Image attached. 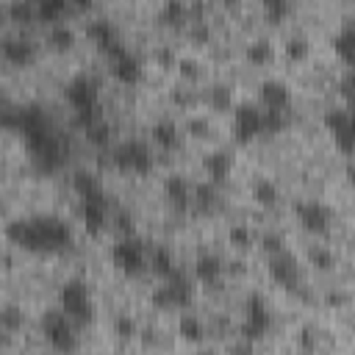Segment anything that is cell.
<instances>
[{
    "label": "cell",
    "instance_id": "9",
    "mask_svg": "<svg viewBox=\"0 0 355 355\" xmlns=\"http://www.w3.org/2000/svg\"><path fill=\"white\" fill-rule=\"evenodd\" d=\"M263 133V108L255 103H241L233 111V136L236 141H252Z\"/></svg>",
    "mask_w": 355,
    "mask_h": 355
},
{
    "label": "cell",
    "instance_id": "56",
    "mask_svg": "<svg viewBox=\"0 0 355 355\" xmlns=\"http://www.w3.org/2000/svg\"><path fill=\"white\" fill-rule=\"evenodd\" d=\"M200 355H214V352L211 349H200Z\"/></svg>",
    "mask_w": 355,
    "mask_h": 355
},
{
    "label": "cell",
    "instance_id": "41",
    "mask_svg": "<svg viewBox=\"0 0 355 355\" xmlns=\"http://www.w3.org/2000/svg\"><path fill=\"white\" fill-rule=\"evenodd\" d=\"M291 11V3L288 0H266L263 3V14L269 17V19H280V17H286Z\"/></svg>",
    "mask_w": 355,
    "mask_h": 355
},
{
    "label": "cell",
    "instance_id": "50",
    "mask_svg": "<svg viewBox=\"0 0 355 355\" xmlns=\"http://www.w3.org/2000/svg\"><path fill=\"white\" fill-rule=\"evenodd\" d=\"M189 130H191L194 136H205V133H208V122H205V119L191 116V119H189Z\"/></svg>",
    "mask_w": 355,
    "mask_h": 355
},
{
    "label": "cell",
    "instance_id": "3",
    "mask_svg": "<svg viewBox=\"0 0 355 355\" xmlns=\"http://www.w3.org/2000/svg\"><path fill=\"white\" fill-rule=\"evenodd\" d=\"M64 97L72 105L75 119H78L80 128L103 119V111H100V89H97V80L92 75L78 72L75 78H69V83L64 89Z\"/></svg>",
    "mask_w": 355,
    "mask_h": 355
},
{
    "label": "cell",
    "instance_id": "46",
    "mask_svg": "<svg viewBox=\"0 0 355 355\" xmlns=\"http://www.w3.org/2000/svg\"><path fill=\"white\" fill-rule=\"evenodd\" d=\"M155 58H158L164 67H178V55H175V50H172L169 44H161V47L155 50Z\"/></svg>",
    "mask_w": 355,
    "mask_h": 355
},
{
    "label": "cell",
    "instance_id": "1",
    "mask_svg": "<svg viewBox=\"0 0 355 355\" xmlns=\"http://www.w3.org/2000/svg\"><path fill=\"white\" fill-rule=\"evenodd\" d=\"M14 130L22 136L25 150L39 172H58L67 164L69 141L61 136V130L55 128V122L50 119L44 105H39V103L17 105V128Z\"/></svg>",
    "mask_w": 355,
    "mask_h": 355
},
{
    "label": "cell",
    "instance_id": "21",
    "mask_svg": "<svg viewBox=\"0 0 355 355\" xmlns=\"http://www.w3.org/2000/svg\"><path fill=\"white\" fill-rule=\"evenodd\" d=\"M333 47H336L338 58H341L347 67H355V19H347V22L336 31Z\"/></svg>",
    "mask_w": 355,
    "mask_h": 355
},
{
    "label": "cell",
    "instance_id": "45",
    "mask_svg": "<svg viewBox=\"0 0 355 355\" xmlns=\"http://www.w3.org/2000/svg\"><path fill=\"white\" fill-rule=\"evenodd\" d=\"M114 225H116V230H119L122 236H136V225H133V219H130V214H125V211H119V214L114 216Z\"/></svg>",
    "mask_w": 355,
    "mask_h": 355
},
{
    "label": "cell",
    "instance_id": "2",
    "mask_svg": "<svg viewBox=\"0 0 355 355\" xmlns=\"http://www.w3.org/2000/svg\"><path fill=\"white\" fill-rule=\"evenodd\" d=\"M6 236L31 252H58L72 247V230L69 225L55 214H33L19 216L6 225Z\"/></svg>",
    "mask_w": 355,
    "mask_h": 355
},
{
    "label": "cell",
    "instance_id": "31",
    "mask_svg": "<svg viewBox=\"0 0 355 355\" xmlns=\"http://www.w3.org/2000/svg\"><path fill=\"white\" fill-rule=\"evenodd\" d=\"M83 133H86V139H89L94 147H108V144H111V128H108L105 116L97 119V122H92V125H86Z\"/></svg>",
    "mask_w": 355,
    "mask_h": 355
},
{
    "label": "cell",
    "instance_id": "42",
    "mask_svg": "<svg viewBox=\"0 0 355 355\" xmlns=\"http://www.w3.org/2000/svg\"><path fill=\"white\" fill-rule=\"evenodd\" d=\"M0 319H3V327L6 330H17L22 324V311L17 305H6L3 313H0Z\"/></svg>",
    "mask_w": 355,
    "mask_h": 355
},
{
    "label": "cell",
    "instance_id": "52",
    "mask_svg": "<svg viewBox=\"0 0 355 355\" xmlns=\"http://www.w3.org/2000/svg\"><path fill=\"white\" fill-rule=\"evenodd\" d=\"M302 347H313V336H311V330H308V327L302 330Z\"/></svg>",
    "mask_w": 355,
    "mask_h": 355
},
{
    "label": "cell",
    "instance_id": "4",
    "mask_svg": "<svg viewBox=\"0 0 355 355\" xmlns=\"http://www.w3.org/2000/svg\"><path fill=\"white\" fill-rule=\"evenodd\" d=\"M58 308L78 324H89L94 319V300H92V291L89 286L80 280V277H69L61 283V291H58Z\"/></svg>",
    "mask_w": 355,
    "mask_h": 355
},
{
    "label": "cell",
    "instance_id": "49",
    "mask_svg": "<svg viewBox=\"0 0 355 355\" xmlns=\"http://www.w3.org/2000/svg\"><path fill=\"white\" fill-rule=\"evenodd\" d=\"M150 300H153V305H155V308H164V311H166V308H172V302H169V294H166V288H164V286H161V288H155Z\"/></svg>",
    "mask_w": 355,
    "mask_h": 355
},
{
    "label": "cell",
    "instance_id": "16",
    "mask_svg": "<svg viewBox=\"0 0 355 355\" xmlns=\"http://www.w3.org/2000/svg\"><path fill=\"white\" fill-rule=\"evenodd\" d=\"M108 58H111V72H114L122 83H136V80L141 78V64H139V58H136L125 44H119L116 50H111Z\"/></svg>",
    "mask_w": 355,
    "mask_h": 355
},
{
    "label": "cell",
    "instance_id": "32",
    "mask_svg": "<svg viewBox=\"0 0 355 355\" xmlns=\"http://www.w3.org/2000/svg\"><path fill=\"white\" fill-rule=\"evenodd\" d=\"M186 14H189V8H186V3H183V0H166V3L158 8V17H161L164 22H169V25L183 22V19H186Z\"/></svg>",
    "mask_w": 355,
    "mask_h": 355
},
{
    "label": "cell",
    "instance_id": "23",
    "mask_svg": "<svg viewBox=\"0 0 355 355\" xmlns=\"http://www.w3.org/2000/svg\"><path fill=\"white\" fill-rule=\"evenodd\" d=\"M194 277L200 283H205V286H214L222 277V261H219V255H214V252L200 255L194 261Z\"/></svg>",
    "mask_w": 355,
    "mask_h": 355
},
{
    "label": "cell",
    "instance_id": "18",
    "mask_svg": "<svg viewBox=\"0 0 355 355\" xmlns=\"http://www.w3.org/2000/svg\"><path fill=\"white\" fill-rule=\"evenodd\" d=\"M164 194H166V200H169V205L175 208V211H189L191 208V197H194V189L189 186V180L180 175V172H172V175H166V180H164Z\"/></svg>",
    "mask_w": 355,
    "mask_h": 355
},
{
    "label": "cell",
    "instance_id": "12",
    "mask_svg": "<svg viewBox=\"0 0 355 355\" xmlns=\"http://www.w3.org/2000/svg\"><path fill=\"white\" fill-rule=\"evenodd\" d=\"M294 214H297L300 225L308 233H327V227L333 222V211L324 202H316V200H297Z\"/></svg>",
    "mask_w": 355,
    "mask_h": 355
},
{
    "label": "cell",
    "instance_id": "29",
    "mask_svg": "<svg viewBox=\"0 0 355 355\" xmlns=\"http://www.w3.org/2000/svg\"><path fill=\"white\" fill-rule=\"evenodd\" d=\"M178 333H180L186 341L200 344L202 336H205V324L200 322V316H194V313H183L180 322H178Z\"/></svg>",
    "mask_w": 355,
    "mask_h": 355
},
{
    "label": "cell",
    "instance_id": "19",
    "mask_svg": "<svg viewBox=\"0 0 355 355\" xmlns=\"http://www.w3.org/2000/svg\"><path fill=\"white\" fill-rule=\"evenodd\" d=\"M164 288H166V294H169L172 308H189V305H191V300H194L191 280H189V277H186L180 269L164 280Z\"/></svg>",
    "mask_w": 355,
    "mask_h": 355
},
{
    "label": "cell",
    "instance_id": "38",
    "mask_svg": "<svg viewBox=\"0 0 355 355\" xmlns=\"http://www.w3.org/2000/svg\"><path fill=\"white\" fill-rule=\"evenodd\" d=\"M208 100H211L214 108H227L230 105V89L225 83H214L208 89Z\"/></svg>",
    "mask_w": 355,
    "mask_h": 355
},
{
    "label": "cell",
    "instance_id": "11",
    "mask_svg": "<svg viewBox=\"0 0 355 355\" xmlns=\"http://www.w3.org/2000/svg\"><path fill=\"white\" fill-rule=\"evenodd\" d=\"M324 125L336 141V147L341 153H355V133H352V116H349V108L344 105H336L330 111H324Z\"/></svg>",
    "mask_w": 355,
    "mask_h": 355
},
{
    "label": "cell",
    "instance_id": "15",
    "mask_svg": "<svg viewBox=\"0 0 355 355\" xmlns=\"http://www.w3.org/2000/svg\"><path fill=\"white\" fill-rule=\"evenodd\" d=\"M86 36H89L100 50H105V53H111V50H116V47L122 44L119 31H116V25H114L108 17H92V19L86 22Z\"/></svg>",
    "mask_w": 355,
    "mask_h": 355
},
{
    "label": "cell",
    "instance_id": "54",
    "mask_svg": "<svg viewBox=\"0 0 355 355\" xmlns=\"http://www.w3.org/2000/svg\"><path fill=\"white\" fill-rule=\"evenodd\" d=\"M347 175H349V183H355V164H347Z\"/></svg>",
    "mask_w": 355,
    "mask_h": 355
},
{
    "label": "cell",
    "instance_id": "25",
    "mask_svg": "<svg viewBox=\"0 0 355 355\" xmlns=\"http://www.w3.org/2000/svg\"><path fill=\"white\" fill-rule=\"evenodd\" d=\"M150 133H153V141H155L158 147H164V150L180 147V130H178V125H175L172 119H158Z\"/></svg>",
    "mask_w": 355,
    "mask_h": 355
},
{
    "label": "cell",
    "instance_id": "30",
    "mask_svg": "<svg viewBox=\"0 0 355 355\" xmlns=\"http://www.w3.org/2000/svg\"><path fill=\"white\" fill-rule=\"evenodd\" d=\"M47 39H50V44H55V47H72L75 44V31L64 22V19H58V22H53L50 28H47Z\"/></svg>",
    "mask_w": 355,
    "mask_h": 355
},
{
    "label": "cell",
    "instance_id": "24",
    "mask_svg": "<svg viewBox=\"0 0 355 355\" xmlns=\"http://www.w3.org/2000/svg\"><path fill=\"white\" fill-rule=\"evenodd\" d=\"M72 189H75V194H78L80 200L105 191L103 183H100V178H97L94 172H89V169H75V172H72Z\"/></svg>",
    "mask_w": 355,
    "mask_h": 355
},
{
    "label": "cell",
    "instance_id": "37",
    "mask_svg": "<svg viewBox=\"0 0 355 355\" xmlns=\"http://www.w3.org/2000/svg\"><path fill=\"white\" fill-rule=\"evenodd\" d=\"M286 122H288L286 111H266L263 108V133H277L286 128Z\"/></svg>",
    "mask_w": 355,
    "mask_h": 355
},
{
    "label": "cell",
    "instance_id": "10",
    "mask_svg": "<svg viewBox=\"0 0 355 355\" xmlns=\"http://www.w3.org/2000/svg\"><path fill=\"white\" fill-rule=\"evenodd\" d=\"M269 275L275 283H280L288 291H300V286H302V266L288 250L269 255Z\"/></svg>",
    "mask_w": 355,
    "mask_h": 355
},
{
    "label": "cell",
    "instance_id": "33",
    "mask_svg": "<svg viewBox=\"0 0 355 355\" xmlns=\"http://www.w3.org/2000/svg\"><path fill=\"white\" fill-rule=\"evenodd\" d=\"M244 55H247V61H252V64H266V61L272 58V42H269V39H252V42L247 44Z\"/></svg>",
    "mask_w": 355,
    "mask_h": 355
},
{
    "label": "cell",
    "instance_id": "6",
    "mask_svg": "<svg viewBox=\"0 0 355 355\" xmlns=\"http://www.w3.org/2000/svg\"><path fill=\"white\" fill-rule=\"evenodd\" d=\"M111 261L125 275H141L144 266L150 263V255L139 236H119L111 247Z\"/></svg>",
    "mask_w": 355,
    "mask_h": 355
},
{
    "label": "cell",
    "instance_id": "14",
    "mask_svg": "<svg viewBox=\"0 0 355 355\" xmlns=\"http://www.w3.org/2000/svg\"><path fill=\"white\" fill-rule=\"evenodd\" d=\"M0 53H3L6 61L17 64V67H25V64L33 61L36 44H33V39L25 36V33H3V39H0Z\"/></svg>",
    "mask_w": 355,
    "mask_h": 355
},
{
    "label": "cell",
    "instance_id": "51",
    "mask_svg": "<svg viewBox=\"0 0 355 355\" xmlns=\"http://www.w3.org/2000/svg\"><path fill=\"white\" fill-rule=\"evenodd\" d=\"M172 97H175V103H180V105H189V103L194 100V94H189V92H183V89H175Z\"/></svg>",
    "mask_w": 355,
    "mask_h": 355
},
{
    "label": "cell",
    "instance_id": "36",
    "mask_svg": "<svg viewBox=\"0 0 355 355\" xmlns=\"http://www.w3.org/2000/svg\"><path fill=\"white\" fill-rule=\"evenodd\" d=\"M6 11H8L14 19H19V22H25V19L36 17V6H33L31 0H11V3L6 6Z\"/></svg>",
    "mask_w": 355,
    "mask_h": 355
},
{
    "label": "cell",
    "instance_id": "26",
    "mask_svg": "<svg viewBox=\"0 0 355 355\" xmlns=\"http://www.w3.org/2000/svg\"><path fill=\"white\" fill-rule=\"evenodd\" d=\"M150 269H153L155 275H161L164 280L178 272L175 258H172V252H169L166 247H153V250H150Z\"/></svg>",
    "mask_w": 355,
    "mask_h": 355
},
{
    "label": "cell",
    "instance_id": "28",
    "mask_svg": "<svg viewBox=\"0 0 355 355\" xmlns=\"http://www.w3.org/2000/svg\"><path fill=\"white\" fill-rule=\"evenodd\" d=\"M252 197H255L258 205L272 208V205L280 200V191H277V186H275L269 178H258V180L252 183Z\"/></svg>",
    "mask_w": 355,
    "mask_h": 355
},
{
    "label": "cell",
    "instance_id": "44",
    "mask_svg": "<svg viewBox=\"0 0 355 355\" xmlns=\"http://www.w3.org/2000/svg\"><path fill=\"white\" fill-rule=\"evenodd\" d=\"M116 333L122 338H133L139 333V324L133 322V316H116Z\"/></svg>",
    "mask_w": 355,
    "mask_h": 355
},
{
    "label": "cell",
    "instance_id": "55",
    "mask_svg": "<svg viewBox=\"0 0 355 355\" xmlns=\"http://www.w3.org/2000/svg\"><path fill=\"white\" fill-rule=\"evenodd\" d=\"M349 108V116H352V133H355V103L352 105H347Z\"/></svg>",
    "mask_w": 355,
    "mask_h": 355
},
{
    "label": "cell",
    "instance_id": "13",
    "mask_svg": "<svg viewBox=\"0 0 355 355\" xmlns=\"http://www.w3.org/2000/svg\"><path fill=\"white\" fill-rule=\"evenodd\" d=\"M108 211H111V197L103 191V194H94V197H86L80 200V216H83V225L89 233H103V227L108 225Z\"/></svg>",
    "mask_w": 355,
    "mask_h": 355
},
{
    "label": "cell",
    "instance_id": "20",
    "mask_svg": "<svg viewBox=\"0 0 355 355\" xmlns=\"http://www.w3.org/2000/svg\"><path fill=\"white\" fill-rule=\"evenodd\" d=\"M230 166H233V155L227 150H211L205 158H202V169L208 175L211 183H225V178L230 175Z\"/></svg>",
    "mask_w": 355,
    "mask_h": 355
},
{
    "label": "cell",
    "instance_id": "40",
    "mask_svg": "<svg viewBox=\"0 0 355 355\" xmlns=\"http://www.w3.org/2000/svg\"><path fill=\"white\" fill-rule=\"evenodd\" d=\"M227 239H230V244L247 250L250 241H252V233H250V227H244V225H233V227L227 230Z\"/></svg>",
    "mask_w": 355,
    "mask_h": 355
},
{
    "label": "cell",
    "instance_id": "35",
    "mask_svg": "<svg viewBox=\"0 0 355 355\" xmlns=\"http://www.w3.org/2000/svg\"><path fill=\"white\" fill-rule=\"evenodd\" d=\"M308 50H311V44H308V39H305L302 33L288 36V42H286V55H288V58L300 61V58H305V55H308Z\"/></svg>",
    "mask_w": 355,
    "mask_h": 355
},
{
    "label": "cell",
    "instance_id": "43",
    "mask_svg": "<svg viewBox=\"0 0 355 355\" xmlns=\"http://www.w3.org/2000/svg\"><path fill=\"white\" fill-rule=\"evenodd\" d=\"M261 247H263V252H266V255H275V252H283V250H286V244H283V236H280V233H263Z\"/></svg>",
    "mask_w": 355,
    "mask_h": 355
},
{
    "label": "cell",
    "instance_id": "48",
    "mask_svg": "<svg viewBox=\"0 0 355 355\" xmlns=\"http://www.w3.org/2000/svg\"><path fill=\"white\" fill-rule=\"evenodd\" d=\"M191 36H194L197 42H208V39H211V28H208V22L197 19V22L191 25Z\"/></svg>",
    "mask_w": 355,
    "mask_h": 355
},
{
    "label": "cell",
    "instance_id": "53",
    "mask_svg": "<svg viewBox=\"0 0 355 355\" xmlns=\"http://www.w3.org/2000/svg\"><path fill=\"white\" fill-rule=\"evenodd\" d=\"M230 352H233V355H250V344H244V347H241V344H239V347H230Z\"/></svg>",
    "mask_w": 355,
    "mask_h": 355
},
{
    "label": "cell",
    "instance_id": "39",
    "mask_svg": "<svg viewBox=\"0 0 355 355\" xmlns=\"http://www.w3.org/2000/svg\"><path fill=\"white\" fill-rule=\"evenodd\" d=\"M338 92L349 100V105L355 103V67H347L344 75L338 78Z\"/></svg>",
    "mask_w": 355,
    "mask_h": 355
},
{
    "label": "cell",
    "instance_id": "22",
    "mask_svg": "<svg viewBox=\"0 0 355 355\" xmlns=\"http://www.w3.org/2000/svg\"><path fill=\"white\" fill-rule=\"evenodd\" d=\"M219 205V186L211 180H202L194 186V197H191V208L197 214H214Z\"/></svg>",
    "mask_w": 355,
    "mask_h": 355
},
{
    "label": "cell",
    "instance_id": "47",
    "mask_svg": "<svg viewBox=\"0 0 355 355\" xmlns=\"http://www.w3.org/2000/svg\"><path fill=\"white\" fill-rule=\"evenodd\" d=\"M178 72L186 75V78H197L200 75V67L194 58H178Z\"/></svg>",
    "mask_w": 355,
    "mask_h": 355
},
{
    "label": "cell",
    "instance_id": "34",
    "mask_svg": "<svg viewBox=\"0 0 355 355\" xmlns=\"http://www.w3.org/2000/svg\"><path fill=\"white\" fill-rule=\"evenodd\" d=\"M308 258H311V263H313L316 269H322V272H327V269H333V266H336L333 252H330V250H324V247H319V244H313V247L308 250Z\"/></svg>",
    "mask_w": 355,
    "mask_h": 355
},
{
    "label": "cell",
    "instance_id": "5",
    "mask_svg": "<svg viewBox=\"0 0 355 355\" xmlns=\"http://www.w3.org/2000/svg\"><path fill=\"white\" fill-rule=\"evenodd\" d=\"M42 333L47 338V344L58 352H75L78 347V324L61 311V308H50L42 313Z\"/></svg>",
    "mask_w": 355,
    "mask_h": 355
},
{
    "label": "cell",
    "instance_id": "27",
    "mask_svg": "<svg viewBox=\"0 0 355 355\" xmlns=\"http://www.w3.org/2000/svg\"><path fill=\"white\" fill-rule=\"evenodd\" d=\"M69 6H72L69 0H39L36 3V17L53 25V22H58L69 11Z\"/></svg>",
    "mask_w": 355,
    "mask_h": 355
},
{
    "label": "cell",
    "instance_id": "7",
    "mask_svg": "<svg viewBox=\"0 0 355 355\" xmlns=\"http://www.w3.org/2000/svg\"><path fill=\"white\" fill-rule=\"evenodd\" d=\"M111 161L133 175H147L153 169V153L141 139H125L111 150Z\"/></svg>",
    "mask_w": 355,
    "mask_h": 355
},
{
    "label": "cell",
    "instance_id": "17",
    "mask_svg": "<svg viewBox=\"0 0 355 355\" xmlns=\"http://www.w3.org/2000/svg\"><path fill=\"white\" fill-rule=\"evenodd\" d=\"M258 94H261V103H263L266 111H286L288 103H291V92H288V86H286L280 78H266V80H261Z\"/></svg>",
    "mask_w": 355,
    "mask_h": 355
},
{
    "label": "cell",
    "instance_id": "8",
    "mask_svg": "<svg viewBox=\"0 0 355 355\" xmlns=\"http://www.w3.org/2000/svg\"><path fill=\"white\" fill-rule=\"evenodd\" d=\"M272 324V313L269 305L261 294H250L244 300V322H241V338L244 341H258L269 333Z\"/></svg>",
    "mask_w": 355,
    "mask_h": 355
}]
</instances>
